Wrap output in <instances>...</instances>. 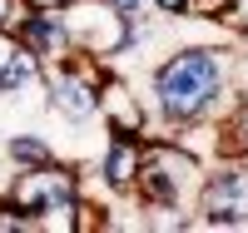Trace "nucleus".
Instances as JSON below:
<instances>
[{
	"label": "nucleus",
	"mask_w": 248,
	"mask_h": 233,
	"mask_svg": "<svg viewBox=\"0 0 248 233\" xmlns=\"http://www.w3.org/2000/svg\"><path fill=\"white\" fill-rule=\"evenodd\" d=\"M20 5H25V10H65L70 0H20Z\"/></svg>",
	"instance_id": "9b49d317"
},
{
	"label": "nucleus",
	"mask_w": 248,
	"mask_h": 233,
	"mask_svg": "<svg viewBox=\"0 0 248 233\" xmlns=\"http://www.w3.org/2000/svg\"><path fill=\"white\" fill-rule=\"evenodd\" d=\"M139 144L144 134H114L105 129V144H99L94 159V184L105 188V199H134V179H139Z\"/></svg>",
	"instance_id": "39448f33"
},
{
	"label": "nucleus",
	"mask_w": 248,
	"mask_h": 233,
	"mask_svg": "<svg viewBox=\"0 0 248 233\" xmlns=\"http://www.w3.org/2000/svg\"><path fill=\"white\" fill-rule=\"evenodd\" d=\"M5 159H10V169H40V164H50V159H60L55 154V144L45 139V134H35V129H15V134H5Z\"/></svg>",
	"instance_id": "6e6552de"
},
{
	"label": "nucleus",
	"mask_w": 248,
	"mask_h": 233,
	"mask_svg": "<svg viewBox=\"0 0 248 233\" xmlns=\"http://www.w3.org/2000/svg\"><path fill=\"white\" fill-rule=\"evenodd\" d=\"M144 114L149 134H174L189 124H218L233 104V50L229 40L179 45L149 65L144 79Z\"/></svg>",
	"instance_id": "f257e3e1"
},
{
	"label": "nucleus",
	"mask_w": 248,
	"mask_h": 233,
	"mask_svg": "<svg viewBox=\"0 0 248 233\" xmlns=\"http://www.w3.org/2000/svg\"><path fill=\"white\" fill-rule=\"evenodd\" d=\"M149 10L164 15V20H184V15L194 10V0H149Z\"/></svg>",
	"instance_id": "1a4fd4ad"
},
{
	"label": "nucleus",
	"mask_w": 248,
	"mask_h": 233,
	"mask_svg": "<svg viewBox=\"0 0 248 233\" xmlns=\"http://www.w3.org/2000/svg\"><path fill=\"white\" fill-rule=\"evenodd\" d=\"M194 223L203 228H248V169L243 159H223L218 169H203Z\"/></svg>",
	"instance_id": "7ed1b4c3"
},
{
	"label": "nucleus",
	"mask_w": 248,
	"mask_h": 233,
	"mask_svg": "<svg viewBox=\"0 0 248 233\" xmlns=\"http://www.w3.org/2000/svg\"><path fill=\"white\" fill-rule=\"evenodd\" d=\"M99 119H105V129H114V134H149L144 99H139L114 70L105 75V84H99Z\"/></svg>",
	"instance_id": "0eeeda50"
},
{
	"label": "nucleus",
	"mask_w": 248,
	"mask_h": 233,
	"mask_svg": "<svg viewBox=\"0 0 248 233\" xmlns=\"http://www.w3.org/2000/svg\"><path fill=\"white\" fill-rule=\"evenodd\" d=\"M199 184H203V159L194 149H184L169 134H144V144H139V179H134V203H139L144 218L149 214L189 218L184 208H194Z\"/></svg>",
	"instance_id": "f03ea898"
},
{
	"label": "nucleus",
	"mask_w": 248,
	"mask_h": 233,
	"mask_svg": "<svg viewBox=\"0 0 248 233\" xmlns=\"http://www.w3.org/2000/svg\"><path fill=\"white\" fill-rule=\"evenodd\" d=\"M65 25H70L75 50L105 60V65L124 60V50H129V25H124V15H114L105 0H70L65 5Z\"/></svg>",
	"instance_id": "20e7f679"
},
{
	"label": "nucleus",
	"mask_w": 248,
	"mask_h": 233,
	"mask_svg": "<svg viewBox=\"0 0 248 233\" xmlns=\"http://www.w3.org/2000/svg\"><path fill=\"white\" fill-rule=\"evenodd\" d=\"M20 15H25V5H20V0H0V30H15Z\"/></svg>",
	"instance_id": "9d476101"
},
{
	"label": "nucleus",
	"mask_w": 248,
	"mask_h": 233,
	"mask_svg": "<svg viewBox=\"0 0 248 233\" xmlns=\"http://www.w3.org/2000/svg\"><path fill=\"white\" fill-rule=\"evenodd\" d=\"M25 50H35L40 60H65L75 50V40H70V25H65V10H25L15 20V30H10Z\"/></svg>",
	"instance_id": "423d86ee"
}]
</instances>
